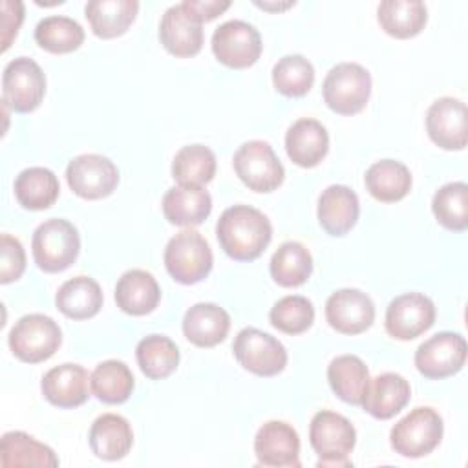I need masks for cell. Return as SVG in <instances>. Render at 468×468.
Here are the masks:
<instances>
[{
	"mask_svg": "<svg viewBox=\"0 0 468 468\" xmlns=\"http://www.w3.org/2000/svg\"><path fill=\"white\" fill-rule=\"evenodd\" d=\"M254 453L260 466L298 468L300 437L291 424L283 420H269L254 437Z\"/></svg>",
	"mask_w": 468,
	"mask_h": 468,
	"instance_id": "18",
	"label": "cell"
},
{
	"mask_svg": "<svg viewBox=\"0 0 468 468\" xmlns=\"http://www.w3.org/2000/svg\"><path fill=\"white\" fill-rule=\"evenodd\" d=\"M35 40L42 49L49 53H71L84 42V29L77 20L69 16L51 15L37 24Z\"/></svg>",
	"mask_w": 468,
	"mask_h": 468,
	"instance_id": "38",
	"label": "cell"
},
{
	"mask_svg": "<svg viewBox=\"0 0 468 468\" xmlns=\"http://www.w3.org/2000/svg\"><path fill=\"white\" fill-rule=\"evenodd\" d=\"M327 380L340 400L358 406L369 382V369L356 355H338L327 366Z\"/></svg>",
	"mask_w": 468,
	"mask_h": 468,
	"instance_id": "31",
	"label": "cell"
},
{
	"mask_svg": "<svg viewBox=\"0 0 468 468\" xmlns=\"http://www.w3.org/2000/svg\"><path fill=\"white\" fill-rule=\"evenodd\" d=\"M466 104L453 97L433 101L426 112L428 137L442 150H464L468 143Z\"/></svg>",
	"mask_w": 468,
	"mask_h": 468,
	"instance_id": "15",
	"label": "cell"
},
{
	"mask_svg": "<svg viewBox=\"0 0 468 468\" xmlns=\"http://www.w3.org/2000/svg\"><path fill=\"white\" fill-rule=\"evenodd\" d=\"M137 11V0H91L84 7V16L95 37L115 38L128 31Z\"/></svg>",
	"mask_w": 468,
	"mask_h": 468,
	"instance_id": "27",
	"label": "cell"
},
{
	"mask_svg": "<svg viewBox=\"0 0 468 468\" xmlns=\"http://www.w3.org/2000/svg\"><path fill=\"white\" fill-rule=\"evenodd\" d=\"M216 236L225 250L236 261H252L261 256L272 238L269 218L254 207L234 205L223 210L216 223Z\"/></svg>",
	"mask_w": 468,
	"mask_h": 468,
	"instance_id": "1",
	"label": "cell"
},
{
	"mask_svg": "<svg viewBox=\"0 0 468 468\" xmlns=\"http://www.w3.org/2000/svg\"><path fill=\"white\" fill-rule=\"evenodd\" d=\"M0 463L2 466H38L55 468L58 457L55 452L38 442L35 437L24 431H7L0 441Z\"/></svg>",
	"mask_w": 468,
	"mask_h": 468,
	"instance_id": "32",
	"label": "cell"
},
{
	"mask_svg": "<svg viewBox=\"0 0 468 468\" xmlns=\"http://www.w3.org/2000/svg\"><path fill=\"white\" fill-rule=\"evenodd\" d=\"M15 197L27 210L49 208L60 192L57 176L44 166H29L15 179Z\"/></svg>",
	"mask_w": 468,
	"mask_h": 468,
	"instance_id": "33",
	"label": "cell"
},
{
	"mask_svg": "<svg viewBox=\"0 0 468 468\" xmlns=\"http://www.w3.org/2000/svg\"><path fill=\"white\" fill-rule=\"evenodd\" d=\"M101 285L90 276H75L66 280L57 294V309L71 320H86L95 316L102 307Z\"/></svg>",
	"mask_w": 468,
	"mask_h": 468,
	"instance_id": "28",
	"label": "cell"
},
{
	"mask_svg": "<svg viewBox=\"0 0 468 468\" xmlns=\"http://www.w3.org/2000/svg\"><path fill=\"white\" fill-rule=\"evenodd\" d=\"M324 102L338 115H355L362 112L371 95V75L356 62H340L333 66L322 84Z\"/></svg>",
	"mask_w": 468,
	"mask_h": 468,
	"instance_id": "4",
	"label": "cell"
},
{
	"mask_svg": "<svg viewBox=\"0 0 468 468\" xmlns=\"http://www.w3.org/2000/svg\"><path fill=\"white\" fill-rule=\"evenodd\" d=\"M135 358L143 371L152 380L170 377L179 364V349L174 340L165 335H148L139 340Z\"/></svg>",
	"mask_w": 468,
	"mask_h": 468,
	"instance_id": "35",
	"label": "cell"
},
{
	"mask_svg": "<svg viewBox=\"0 0 468 468\" xmlns=\"http://www.w3.org/2000/svg\"><path fill=\"white\" fill-rule=\"evenodd\" d=\"M269 271L280 287H300L313 272V256L300 241H285L272 254Z\"/></svg>",
	"mask_w": 468,
	"mask_h": 468,
	"instance_id": "34",
	"label": "cell"
},
{
	"mask_svg": "<svg viewBox=\"0 0 468 468\" xmlns=\"http://www.w3.org/2000/svg\"><path fill=\"white\" fill-rule=\"evenodd\" d=\"M13 355L26 364H38L51 358L62 344L58 324L40 313L22 316L7 336Z\"/></svg>",
	"mask_w": 468,
	"mask_h": 468,
	"instance_id": "7",
	"label": "cell"
},
{
	"mask_svg": "<svg viewBox=\"0 0 468 468\" xmlns=\"http://www.w3.org/2000/svg\"><path fill=\"white\" fill-rule=\"evenodd\" d=\"M309 442L318 455L316 466H353L349 453L356 442V431L349 419L336 411L322 410L309 424Z\"/></svg>",
	"mask_w": 468,
	"mask_h": 468,
	"instance_id": "3",
	"label": "cell"
},
{
	"mask_svg": "<svg viewBox=\"0 0 468 468\" xmlns=\"http://www.w3.org/2000/svg\"><path fill=\"white\" fill-rule=\"evenodd\" d=\"M0 250V282L11 283L18 280L26 269V252L22 243L9 234H2Z\"/></svg>",
	"mask_w": 468,
	"mask_h": 468,
	"instance_id": "42",
	"label": "cell"
},
{
	"mask_svg": "<svg viewBox=\"0 0 468 468\" xmlns=\"http://www.w3.org/2000/svg\"><path fill=\"white\" fill-rule=\"evenodd\" d=\"M22 7H24V4L18 2V0H15V2L4 0V2H2L4 18H5V22H4V51L9 48L11 38L16 35L18 27H20V24H22V20H24V15L13 18V15H16Z\"/></svg>",
	"mask_w": 468,
	"mask_h": 468,
	"instance_id": "44",
	"label": "cell"
},
{
	"mask_svg": "<svg viewBox=\"0 0 468 468\" xmlns=\"http://www.w3.org/2000/svg\"><path fill=\"white\" fill-rule=\"evenodd\" d=\"M318 223L331 236L347 234L360 214L358 196L346 185H331L318 197Z\"/></svg>",
	"mask_w": 468,
	"mask_h": 468,
	"instance_id": "22",
	"label": "cell"
},
{
	"mask_svg": "<svg viewBox=\"0 0 468 468\" xmlns=\"http://www.w3.org/2000/svg\"><path fill=\"white\" fill-rule=\"evenodd\" d=\"M66 181L79 197L102 199L117 188L119 170L104 155L82 154L68 163Z\"/></svg>",
	"mask_w": 468,
	"mask_h": 468,
	"instance_id": "13",
	"label": "cell"
},
{
	"mask_svg": "<svg viewBox=\"0 0 468 468\" xmlns=\"http://www.w3.org/2000/svg\"><path fill=\"white\" fill-rule=\"evenodd\" d=\"M444 433L442 417L430 406H419L402 417L389 431V444L395 453L419 459L431 453Z\"/></svg>",
	"mask_w": 468,
	"mask_h": 468,
	"instance_id": "5",
	"label": "cell"
},
{
	"mask_svg": "<svg viewBox=\"0 0 468 468\" xmlns=\"http://www.w3.org/2000/svg\"><path fill=\"white\" fill-rule=\"evenodd\" d=\"M258 7L265 9V11H283V9H289L294 5V2H283V4H271V2H254Z\"/></svg>",
	"mask_w": 468,
	"mask_h": 468,
	"instance_id": "45",
	"label": "cell"
},
{
	"mask_svg": "<svg viewBox=\"0 0 468 468\" xmlns=\"http://www.w3.org/2000/svg\"><path fill=\"white\" fill-rule=\"evenodd\" d=\"M212 53L227 68L245 69L258 62L261 55L260 31L245 20H227L212 33Z\"/></svg>",
	"mask_w": 468,
	"mask_h": 468,
	"instance_id": "9",
	"label": "cell"
},
{
	"mask_svg": "<svg viewBox=\"0 0 468 468\" xmlns=\"http://www.w3.org/2000/svg\"><path fill=\"white\" fill-rule=\"evenodd\" d=\"M201 22H210L230 7L229 0H185L183 2Z\"/></svg>",
	"mask_w": 468,
	"mask_h": 468,
	"instance_id": "43",
	"label": "cell"
},
{
	"mask_svg": "<svg viewBox=\"0 0 468 468\" xmlns=\"http://www.w3.org/2000/svg\"><path fill=\"white\" fill-rule=\"evenodd\" d=\"M159 300V283L148 271L130 269L117 280L115 303L126 314L144 316L157 307Z\"/></svg>",
	"mask_w": 468,
	"mask_h": 468,
	"instance_id": "25",
	"label": "cell"
},
{
	"mask_svg": "<svg viewBox=\"0 0 468 468\" xmlns=\"http://www.w3.org/2000/svg\"><path fill=\"white\" fill-rule=\"evenodd\" d=\"M163 214L177 227L201 225L212 212V197L203 186L177 185L163 196Z\"/></svg>",
	"mask_w": 468,
	"mask_h": 468,
	"instance_id": "24",
	"label": "cell"
},
{
	"mask_svg": "<svg viewBox=\"0 0 468 468\" xmlns=\"http://www.w3.org/2000/svg\"><path fill=\"white\" fill-rule=\"evenodd\" d=\"M269 322L285 335H302L314 322L313 302L300 294L283 296L271 307Z\"/></svg>",
	"mask_w": 468,
	"mask_h": 468,
	"instance_id": "41",
	"label": "cell"
},
{
	"mask_svg": "<svg viewBox=\"0 0 468 468\" xmlns=\"http://www.w3.org/2000/svg\"><path fill=\"white\" fill-rule=\"evenodd\" d=\"M91 452L104 461H119L128 455L133 444L130 422L117 413L99 415L88 433Z\"/></svg>",
	"mask_w": 468,
	"mask_h": 468,
	"instance_id": "26",
	"label": "cell"
},
{
	"mask_svg": "<svg viewBox=\"0 0 468 468\" xmlns=\"http://www.w3.org/2000/svg\"><path fill=\"white\" fill-rule=\"evenodd\" d=\"M272 84L285 97H303L314 84V68L303 55H285L272 68Z\"/></svg>",
	"mask_w": 468,
	"mask_h": 468,
	"instance_id": "40",
	"label": "cell"
},
{
	"mask_svg": "<svg viewBox=\"0 0 468 468\" xmlns=\"http://www.w3.org/2000/svg\"><path fill=\"white\" fill-rule=\"evenodd\" d=\"M31 252L40 271H66L75 263L80 252V236L77 227L62 218L46 219L33 232Z\"/></svg>",
	"mask_w": 468,
	"mask_h": 468,
	"instance_id": "2",
	"label": "cell"
},
{
	"mask_svg": "<svg viewBox=\"0 0 468 468\" xmlns=\"http://www.w3.org/2000/svg\"><path fill=\"white\" fill-rule=\"evenodd\" d=\"M216 176V155L205 144L183 146L172 159V177L177 185L203 186Z\"/></svg>",
	"mask_w": 468,
	"mask_h": 468,
	"instance_id": "36",
	"label": "cell"
},
{
	"mask_svg": "<svg viewBox=\"0 0 468 468\" xmlns=\"http://www.w3.org/2000/svg\"><path fill=\"white\" fill-rule=\"evenodd\" d=\"M90 377L88 371L79 364H60L51 367L40 382L44 399L57 408H77L82 406L90 397Z\"/></svg>",
	"mask_w": 468,
	"mask_h": 468,
	"instance_id": "19",
	"label": "cell"
},
{
	"mask_svg": "<svg viewBox=\"0 0 468 468\" xmlns=\"http://www.w3.org/2000/svg\"><path fill=\"white\" fill-rule=\"evenodd\" d=\"M232 166L241 183L260 194L276 190L285 177V168L272 146L260 139L243 143L232 157Z\"/></svg>",
	"mask_w": 468,
	"mask_h": 468,
	"instance_id": "8",
	"label": "cell"
},
{
	"mask_svg": "<svg viewBox=\"0 0 468 468\" xmlns=\"http://www.w3.org/2000/svg\"><path fill=\"white\" fill-rule=\"evenodd\" d=\"M364 183L377 201L395 203L404 199L411 190V172L400 161L380 159L366 170Z\"/></svg>",
	"mask_w": 468,
	"mask_h": 468,
	"instance_id": "30",
	"label": "cell"
},
{
	"mask_svg": "<svg viewBox=\"0 0 468 468\" xmlns=\"http://www.w3.org/2000/svg\"><path fill=\"white\" fill-rule=\"evenodd\" d=\"M232 351L239 366L258 377H274L287 366L283 344L256 327L241 329L234 338Z\"/></svg>",
	"mask_w": 468,
	"mask_h": 468,
	"instance_id": "10",
	"label": "cell"
},
{
	"mask_svg": "<svg viewBox=\"0 0 468 468\" xmlns=\"http://www.w3.org/2000/svg\"><path fill=\"white\" fill-rule=\"evenodd\" d=\"M90 384L101 402L122 404L133 391V375L122 360H104L93 369Z\"/></svg>",
	"mask_w": 468,
	"mask_h": 468,
	"instance_id": "37",
	"label": "cell"
},
{
	"mask_svg": "<svg viewBox=\"0 0 468 468\" xmlns=\"http://www.w3.org/2000/svg\"><path fill=\"white\" fill-rule=\"evenodd\" d=\"M435 219L452 232L468 229V185L463 181L442 185L431 199Z\"/></svg>",
	"mask_w": 468,
	"mask_h": 468,
	"instance_id": "39",
	"label": "cell"
},
{
	"mask_svg": "<svg viewBox=\"0 0 468 468\" xmlns=\"http://www.w3.org/2000/svg\"><path fill=\"white\" fill-rule=\"evenodd\" d=\"M435 322V305L422 292H404L393 298L386 309L384 325L395 340H413Z\"/></svg>",
	"mask_w": 468,
	"mask_h": 468,
	"instance_id": "14",
	"label": "cell"
},
{
	"mask_svg": "<svg viewBox=\"0 0 468 468\" xmlns=\"http://www.w3.org/2000/svg\"><path fill=\"white\" fill-rule=\"evenodd\" d=\"M327 150L329 135L320 121L303 117L289 126L285 133V152L294 165L313 168L322 163Z\"/></svg>",
	"mask_w": 468,
	"mask_h": 468,
	"instance_id": "21",
	"label": "cell"
},
{
	"mask_svg": "<svg viewBox=\"0 0 468 468\" xmlns=\"http://www.w3.org/2000/svg\"><path fill=\"white\" fill-rule=\"evenodd\" d=\"M466 340L453 331H441L424 340L415 351L417 371L431 380L459 373L466 362Z\"/></svg>",
	"mask_w": 468,
	"mask_h": 468,
	"instance_id": "12",
	"label": "cell"
},
{
	"mask_svg": "<svg viewBox=\"0 0 468 468\" xmlns=\"http://www.w3.org/2000/svg\"><path fill=\"white\" fill-rule=\"evenodd\" d=\"M230 329L229 313L218 303L201 302L186 309L183 316V335L197 347H214L225 340Z\"/></svg>",
	"mask_w": 468,
	"mask_h": 468,
	"instance_id": "23",
	"label": "cell"
},
{
	"mask_svg": "<svg viewBox=\"0 0 468 468\" xmlns=\"http://www.w3.org/2000/svg\"><path fill=\"white\" fill-rule=\"evenodd\" d=\"M44 93L46 75L33 58L18 57L5 64L2 73V102L5 106L18 113H29L40 106Z\"/></svg>",
	"mask_w": 468,
	"mask_h": 468,
	"instance_id": "11",
	"label": "cell"
},
{
	"mask_svg": "<svg viewBox=\"0 0 468 468\" xmlns=\"http://www.w3.org/2000/svg\"><path fill=\"white\" fill-rule=\"evenodd\" d=\"M325 320L342 335H360L375 322V303L358 289H338L325 302Z\"/></svg>",
	"mask_w": 468,
	"mask_h": 468,
	"instance_id": "17",
	"label": "cell"
},
{
	"mask_svg": "<svg viewBox=\"0 0 468 468\" xmlns=\"http://www.w3.org/2000/svg\"><path fill=\"white\" fill-rule=\"evenodd\" d=\"M163 260L168 274L183 285L205 280L214 261L208 241L192 229H185L168 239Z\"/></svg>",
	"mask_w": 468,
	"mask_h": 468,
	"instance_id": "6",
	"label": "cell"
},
{
	"mask_svg": "<svg viewBox=\"0 0 468 468\" xmlns=\"http://www.w3.org/2000/svg\"><path fill=\"white\" fill-rule=\"evenodd\" d=\"M377 20L389 37L411 38L424 29L428 9L420 0H384L377 7Z\"/></svg>",
	"mask_w": 468,
	"mask_h": 468,
	"instance_id": "29",
	"label": "cell"
},
{
	"mask_svg": "<svg viewBox=\"0 0 468 468\" xmlns=\"http://www.w3.org/2000/svg\"><path fill=\"white\" fill-rule=\"evenodd\" d=\"M411 399L410 382L393 371H386L369 378L362 397V408L375 419L388 420L395 417Z\"/></svg>",
	"mask_w": 468,
	"mask_h": 468,
	"instance_id": "20",
	"label": "cell"
},
{
	"mask_svg": "<svg viewBox=\"0 0 468 468\" xmlns=\"http://www.w3.org/2000/svg\"><path fill=\"white\" fill-rule=\"evenodd\" d=\"M159 40L174 57H194L203 46V22L183 2L170 5L159 24Z\"/></svg>",
	"mask_w": 468,
	"mask_h": 468,
	"instance_id": "16",
	"label": "cell"
}]
</instances>
